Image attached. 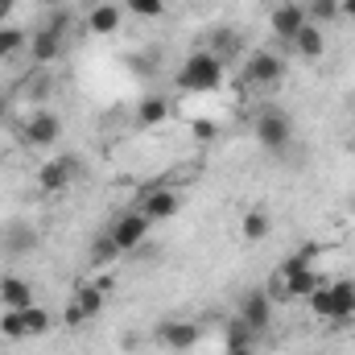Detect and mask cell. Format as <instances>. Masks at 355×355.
Instances as JSON below:
<instances>
[{
    "label": "cell",
    "mask_w": 355,
    "mask_h": 355,
    "mask_svg": "<svg viewBox=\"0 0 355 355\" xmlns=\"http://www.w3.org/2000/svg\"><path fill=\"white\" fill-rule=\"evenodd\" d=\"M178 87L190 95H207V91L223 87V62L211 50H194L182 67H178Z\"/></svg>",
    "instance_id": "obj_1"
},
{
    "label": "cell",
    "mask_w": 355,
    "mask_h": 355,
    "mask_svg": "<svg viewBox=\"0 0 355 355\" xmlns=\"http://www.w3.org/2000/svg\"><path fill=\"white\" fill-rule=\"evenodd\" d=\"M257 145L268 149V153H285V149L293 145V120H289V112L265 107V112L257 116Z\"/></svg>",
    "instance_id": "obj_2"
},
{
    "label": "cell",
    "mask_w": 355,
    "mask_h": 355,
    "mask_svg": "<svg viewBox=\"0 0 355 355\" xmlns=\"http://www.w3.org/2000/svg\"><path fill=\"white\" fill-rule=\"evenodd\" d=\"M285 79V58H277L272 50H252L244 58V83L252 87H281Z\"/></svg>",
    "instance_id": "obj_3"
},
{
    "label": "cell",
    "mask_w": 355,
    "mask_h": 355,
    "mask_svg": "<svg viewBox=\"0 0 355 355\" xmlns=\"http://www.w3.org/2000/svg\"><path fill=\"white\" fill-rule=\"evenodd\" d=\"M149 219H145V211H128V215H120L116 223H112V232H107V240L116 244V252H137L141 244H145V236H149Z\"/></svg>",
    "instance_id": "obj_4"
},
{
    "label": "cell",
    "mask_w": 355,
    "mask_h": 355,
    "mask_svg": "<svg viewBox=\"0 0 355 355\" xmlns=\"http://www.w3.org/2000/svg\"><path fill=\"white\" fill-rule=\"evenodd\" d=\"M58 137H62V120L54 116V112H33L29 120H25V128H21V141L29 145V149H46V145H58Z\"/></svg>",
    "instance_id": "obj_5"
},
{
    "label": "cell",
    "mask_w": 355,
    "mask_h": 355,
    "mask_svg": "<svg viewBox=\"0 0 355 355\" xmlns=\"http://www.w3.org/2000/svg\"><path fill=\"white\" fill-rule=\"evenodd\" d=\"M103 297L107 293H99L91 281H83L79 289H75V297H71V306H67V327H83V322H91V318H99L103 314Z\"/></svg>",
    "instance_id": "obj_6"
},
{
    "label": "cell",
    "mask_w": 355,
    "mask_h": 355,
    "mask_svg": "<svg viewBox=\"0 0 355 355\" xmlns=\"http://www.w3.org/2000/svg\"><path fill=\"white\" fill-rule=\"evenodd\" d=\"M272 310H277V302L268 297L265 289H252V293L240 297V314H236V318H244L257 335H265L268 327H272Z\"/></svg>",
    "instance_id": "obj_7"
},
{
    "label": "cell",
    "mask_w": 355,
    "mask_h": 355,
    "mask_svg": "<svg viewBox=\"0 0 355 355\" xmlns=\"http://www.w3.org/2000/svg\"><path fill=\"white\" fill-rule=\"evenodd\" d=\"M198 339H202V327L190 322V318H170V322L157 327V343L170 347V352H190Z\"/></svg>",
    "instance_id": "obj_8"
},
{
    "label": "cell",
    "mask_w": 355,
    "mask_h": 355,
    "mask_svg": "<svg viewBox=\"0 0 355 355\" xmlns=\"http://www.w3.org/2000/svg\"><path fill=\"white\" fill-rule=\"evenodd\" d=\"M83 166H75V157H54V162H46L42 170H37V186L46 190V194H58V190H67L75 178H79Z\"/></svg>",
    "instance_id": "obj_9"
},
{
    "label": "cell",
    "mask_w": 355,
    "mask_h": 355,
    "mask_svg": "<svg viewBox=\"0 0 355 355\" xmlns=\"http://www.w3.org/2000/svg\"><path fill=\"white\" fill-rule=\"evenodd\" d=\"M306 21H310V17H306V4H293V0H281V4L272 8V17H268L272 33H277L281 42H293Z\"/></svg>",
    "instance_id": "obj_10"
},
{
    "label": "cell",
    "mask_w": 355,
    "mask_h": 355,
    "mask_svg": "<svg viewBox=\"0 0 355 355\" xmlns=\"http://www.w3.org/2000/svg\"><path fill=\"white\" fill-rule=\"evenodd\" d=\"M37 227L29 223V219H12V223H4V232H0V244H4V252H12V257H29L33 248H37Z\"/></svg>",
    "instance_id": "obj_11"
},
{
    "label": "cell",
    "mask_w": 355,
    "mask_h": 355,
    "mask_svg": "<svg viewBox=\"0 0 355 355\" xmlns=\"http://www.w3.org/2000/svg\"><path fill=\"white\" fill-rule=\"evenodd\" d=\"M141 211L149 223H162V219H174L182 211V194L178 190H166V186H153L145 198H141Z\"/></svg>",
    "instance_id": "obj_12"
},
{
    "label": "cell",
    "mask_w": 355,
    "mask_h": 355,
    "mask_svg": "<svg viewBox=\"0 0 355 355\" xmlns=\"http://www.w3.org/2000/svg\"><path fill=\"white\" fill-rule=\"evenodd\" d=\"M120 21H124V12L107 0V4H95V8H87V29L95 33V37H112L116 29H120Z\"/></svg>",
    "instance_id": "obj_13"
},
{
    "label": "cell",
    "mask_w": 355,
    "mask_h": 355,
    "mask_svg": "<svg viewBox=\"0 0 355 355\" xmlns=\"http://www.w3.org/2000/svg\"><path fill=\"white\" fill-rule=\"evenodd\" d=\"M0 302H4V310H29V306H33L29 281H21V277H0Z\"/></svg>",
    "instance_id": "obj_14"
},
{
    "label": "cell",
    "mask_w": 355,
    "mask_h": 355,
    "mask_svg": "<svg viewBox=\"0 0 355 355\" xmlns=\"http://www.w3.org/2000/svg\"><path fill=\"white\" fill-rule=\"evenodd\" d=\"M331 318L335 322L355 318V281H331Z\"/></svg>",
    "instance_id": "obj_15"
},
{
    "label": "cell",
    "mask_w": 355,
    "mask_h": 355,
    "mask_svg": "<svg viewBox=\"0 0 355 355\" xmlns=\"http://www.w3.org/2000/svg\"><path fill=\"white\" fill-rule=\"evenodd\" d=\"M29 54H33V62H54V58L62 54V33H54L50 25L37 29V33L29 37Z\"/></svg>",
    "instance_id": "obj_16"
},
{
    "label": "cell",
    "mask_w": 355,
    "mask_h": 355,
    "mask_svg": "<svg viewBox=\"0 0 355 355\" xmlns=\"http://www.w3.org/2000/svg\"><path fill=\"white\" fill-rule=\"evenodd\" d=\"M302 58H322V50H327V42H322V25H314V21H306L302 29H297V37L289 42Z\"/></svg>",
    "instance_id": "obj_17"
},
{
    "label": "cell",
    "mask_w": 355,
    "mask_h": 355,
    "mask_svg": "<svg viewBox=\"0 0 355 355\" xmlns=\"http://www.w3.org/2000/svg\"><path fill=\"white\" fill-rule=\"evenodd\" d=\"M240 232H244V240H248V244H261L268 232H272V219H268L265 207H252V211H244V223H240Z\"/></svg>",
    "instance_id": "obj_18"
},
{
    "label": "cell",
    "mask_w": 355,
    "mask_h": 355,
    "mask_svg": "<svg viewBox=\"0 0 355 355\" xmlns=\"http://www.w3.org/2000/svg\"><path fill=\"white\" fill-rule=\"evenodd\" d=\"M162 120H170V103H166L162 95L141 99V107H137V124H141V128H153V124H162Z\"/></svg>",
    "instance_id": "obj_19"
},
{
    "label": "cell",
    "mask_w": 355,
    "mask_h": 355,
    "mask_svg": "<svg viewBox=\"0 0 355 355\" xmlns=\"http://www.w3.org/2000/svg\"><path fill=\"white\" fill-rule=\"evenodd\" d=\"M207 46H211V54L223 62V58H232V54L240 50V33H236V29H227V25H223V29H211Z\"/></svg>",
    "instance_id": "obj_20"
},
{
    "label": "cell",
    "mask_w": 355,
    "mask_h": 355,
    "mask_svg": "<svg viewBox=\"0 0 355 355\" xmlns=\"http://www.w3.org/2000/svg\"><path fill=\"white\" fill-rule=\"evenodd\" d=\"M29 46V33L17 29V25H0V58H12Z\"/></svg>",
    "instance_id": "obj_21"
},
{
    "label": "cell",
    "mask_w": 355,
    "mask_h": 355,
    "mask_svg": "<svg viewBox=\"0 0 355 355\" xmlns=\"http://www.w3.org/2000/svg\"><path fill=\"white\" fill-rule=\"evenodd\" d=\"M21 314H25V331H29V339H33V335H46V331L54 327V318H50V310H42L37 302H33L29 310H21Z\"/></svg>",
    "instance_id": "obj_22"
},
{
    "label": "cell",
    "mask_w": 355,
    "mask_h": 355,
    "mask_svg": "<svg viewBox=\"0 0 355 355\" xmlns=\"http://www.w3.org/2000/svg\"><path fill=\"white\" fill-rule=\"evenodd\" d=\"M0 335H4V339H29L25 314H21V310H4V314H0Z\"/></svg>",
    "instance_id": "obj_23"
},
{
    "label": "cell",
    "mask_w": 355,
    "mask_h": 355,
    "mask_svg": "<svg viewBox=\"0 0 355 355\" xmlns=\"http://www.w3.org/2000/svg\"><path fill=\"white\" fill-rule=\"evenodd\" d=\"M124 12H132L141 21H157L166 12V0H124Z\"/></svg>",
    "instance_id": "obj_24"
},
{
    "label": "cell",
    "mask_w": 355,
    "mask_h": 355,
    "mask_svg": "<svg viewBox=\"0 0 355 355\" xmlns=\"http://www.w3.org/2000/svg\"><path fill=\"white\" fill-rule=\"evenodd\" d=\"M306 17H310L314 25H327V21L339 17V0H310V4H306Z\"/></svg>",
    "instance_id": "obj_25"
},
{
    "label": "cell",
    "mask_w": 355,
    "mask_h": 355,
    "mask_svg": "<svg viewBox=\"0 0 355 355\" xmlns=\"http://www.w3.org/2000/svg\"><path fill=\"white\" fill-rule=\"evenodd\" d=\"M306 306H310L314 318H331V285H318V289L306 297Z\"/></svg>",
    "instance_id": "obj_26"
},
{
    "label": "cell",
    "mask_w": 355,
    "mask_h": 355,
    "mask_svg": "<svg viewBox=\"0 0 355 355\" xmlns=\"http://www.w3.org/2000/svg\"><path fill=\"white\" fill-rule=\"evenodd\" d=\"M190 132H194V141H215V137H219V124H215V120H194Z\"/></svg>",
    "instance_id": "obj_27"
},
{
    "label": "cell",
    "mask_w": 355,
    "mask_h": 355,
    "mask_svg": "<svg viewBox=\"0 0 355 355\" xmlns=\"http://www.w3.org/2000/svg\"><path fill=\"white\" fill-rule=\"evenodd\" d=\"M116 257H120V252H116V244H112L107 236H99V240H95V261L103 265V261H116Z\"/></svg>",
    "instance_id": "obj_28"
},
{
    "label": "cell",
    "mask_w": 355,
    "mask_h": 355,
    "mask_svg": "<svg viewBox=\"0 0 355 355\" xmlns=\"http://www.w3.org/2000/svg\"><path fill=\"white\" fill-rule=\"evenodd\" d=\"M91 285H95L99 293H112V289H116V277H112V272H99V277H95Z\"/></svg>",
    "instance_id": "obj_29"
},
{
    "label": "cell",
    "mask_w": 355,
    "mask_h": 355,
    "mask_svg": "<svg viewBox=\"0 0 355 355\" xmlns=\"http://www.w3.org/2000/svg\"><path fill=\"white\" fill-rule=\"evenodd\" d=\"M339 17H347V21H355V0H339Z\"/></svg>",
    "instance_id": "obj_30"
},
{
    "label": "cell",
    "mask_w": 355,
    "mask_h": 355,
    "mask_svg": "<svg viewBox=\"0 0 355 355\" xmlns=\"http://www.w3.org/2000/svg\"><path fill=\"white\" fill-rule=\"evenodd\" d=\"M227 355H257V347H227Z\"/></svg>",
    "instance_id": "obj_31"
},
{
    "label": "cell",
    "mask_w": 355,
    "mask_h": 355,
    "mask_svg": "<svg viewBox=\"0 0 355 355\" xmlns=\"http://www.w3.org/2000/svg\"><path fill=\"white\" fill-rule=\"evenodd\" d=\"M8 8H12V0H0V21L8 17Z\"/></svg>",
    "instance_id": "obj_32"
},
{
    "label": "cell",
    "mask_w": 355,
    "mask_h": 355,
    "mask_svg": "<svg viewBox=\"0 0 355 355\" xmlns=\"http://www.w3.org/2000/svg\"><path fill=\"white\" fill-rule=\"evenodd\" d=\"M4 116H8V99L0 95V120H4Z\"/></svg>",
    "instance_id": "obj_33"
},
{
    "label": "cell",
    "mask_w": 355,
    "mask_h": 355,
    "mask_svg": "<svg viewBox=\"0 0 355 355\" xmlns=\"http://www.w3.org/2000/svg\"><path fill=\"white\" fill-rule=\"evenodd\" d=\"M87 4H91V8H95V4H107V0H87Z\"/></svg>",
    "instance_id": "obj_34"
},
{
    "label": "cell",
    "mask_w": 355,
    "mask_h": 355,
    "mask_svg": "<svg viewBox=\"0 0 355 355\" xmlns=\"http://www.w3.org/2000/svg\"><path fill=\"white\" fill-rule=\"evenodd\" d=\"M46 4H67V0H46Z\"/></svg>",
    "instance_id": "obj_35"
},
{
    "label": "cell",
    "mask_w": 355,
    "mask_h": 355,
    "mask_svg": "<svg viewBox=\"0 0 355 355\" xmlns=\"http://www.w3.org/2000/svg\"><path fill=\"white\" fill-rule=\"evenodd\" d=\"M352 153H355V137H352Z\"/></svg>",
    "instance_id": "obj_36"
}]
</instances>
